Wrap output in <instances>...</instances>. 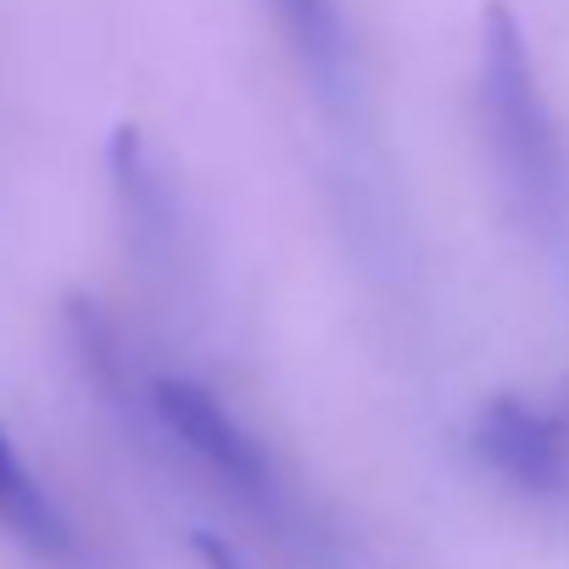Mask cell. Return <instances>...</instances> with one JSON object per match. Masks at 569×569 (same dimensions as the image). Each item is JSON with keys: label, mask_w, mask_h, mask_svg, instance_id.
Returning <instances> with one entry per match:
<instances>
[{"label": "cell", "mask_w": 569, "mask_h": 569, "mask_svg": "<svg viewBox=\"0 0 569 569\" xmlns=\"http://www.w3.org/2000/svg\"><path fill=\"white\" fill-rule=\"evenodd\" d=\"M475 118L508 207L547 246L569 240V140L541 90L536 51L508 7L480 12Z\"/></svg>", "instance_id": "1"}, {"label": "cell", "mask_w": 569, "mask_h": 569, "mask_svg": "<svg viewBox=\"0 0 569 569\" xmlns=\"http://www.w3.org/2000/svg\"><path fill=\"white\" fill-rule=\"evenodd\" d=\"M146 425L201 475L212 480L234 508H246L251 519H268V525H291L297 519V502H291V486H284L273 452L223 408L218 391H207L201 380H184V375H157L146 386Z\"/></svg>", "instance_id": "2"}, {"label": "cell", "mask_w": 569, "mask_h": 569, "mask_svg": "<svg viewBox=\"0 0 569 569\" xmlns=\"http://www.w3.org/2000/svg\"><path fill=\"white\" fill-rule=\"evenodd\" d=\"M475 458L525 502H569V413H547L525 397H491L475 413Z\"/></svg>", "instance_id": "3"}, {"label": "cell", "mask_w": 569, "mask_h": 569, "mask_svg": "<svg viewBox=\"0 0 569 569\" xmlns=\"http://www.w3.org/2000/svg\"><path fill=\"white\" fill-rule=\"evenodd\" d=\"M107 173H112V201H118L129 251H134L146 268L173 273L179 257H184L179 184H173V173L162 168L157 146H151L134 123H118V129H112V140H107Z\"/></svg>", "instance_id": "4"}, {"label": "cell", "mask_w": 569, "mask_h": 569, "mask_svg": "<svg viewBox=\"0 0 569 569\" xmlns=\"http://www.w3.org/2000/svg\"><path fill=\"white\" fill-rule=\"evenodd\" d=\"M0 536L18 541L46 569H96L84 530L68 519V508L51 497V486L34 475L7 430H0Z\"/></svg>", "instance_id": "5"}, {"label": "cell", "mask_w": 569, "mask_h": 569, "mask_svg": "<svg viewBox=\"0 0 569 569\" xmlns=\"http://www.w3.org/2000/svg\"><path fill=\"white\" fill-rule=\"evenodd\" d=\"M268 18L313 101L325 112H347L358 96V46L347 0H268Z\"/></svg>", "instance_id": "6"}, {"label": "cell", "mask_w": 569, "mask_h": 569, "mask_svg": "<svg viewBox=\"0 0 569 569\" xmlns=\"http://www.w3.org/2000/svg\"><path fill=\"white\" fill-rule=\"evenodd\" d=\"M196 552H201V563H207V569H246V558H240L229 541H218L212 530H201V536H196Z\"/></svg>", "instance_id": "7"}]
</instances>
